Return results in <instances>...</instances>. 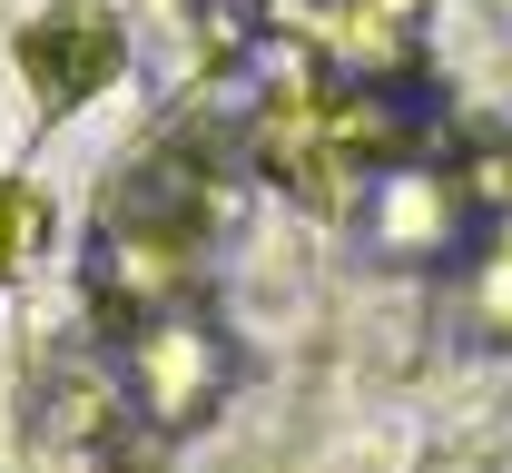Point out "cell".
I'll list each match as a JSON object with an SVG mask.
<instances>
[{"instance_id": "obj_1", "label": "cell", "mask_w": 512, "mask_h": 473, "mask_svg": "<svg viewBox=\"0 0 512 473\" xmlns=\"http://www.w3.org/2000/svg\"><path fill=\"white\" fill-rule=\"evenodd\" d=\"M207 237H217V168L197 148H158L138 178H119V198L89 237V306L109 316V336L168 306H197Z\"/></svg>"}, {"instance_id": "obj_2", "label": "cell", "mask_w": 512, "mask_h": 473, "mask_svg": "<svg viewBox=\"0 0 512 473\" xmlns=\"http://www.w3.org/2000/svg\"><path fill=\"white\" fill-rule=\"evenodd\" d=\"M247 158L296 188L306 207H345L355 188H384L404 168V109L394 79H355V69L296 60L247 119Z\"/></svg>"}, {"instance_id": "obj_3", "label": "cell", "mask_w": 512, "mask_h": 473, "mask_svg": "<svg viewBox=\"0 0 512 473\" xmlns=\"http://www.w3.org/2000/svg\"><path fill=\"white\" fill-rule=\"evenodd\" d=\"M119 375H128L138 424L188 434V424H207V414L227 405L237 355H227V336H217L207 306H168V316H148V326H128V336H119Z\"/></svg>"}, {"instance_id": "obj_4", "label": "cell", "mask_w": 512, "mask_h": 473, "mask_svg": "<svg viewBox=\"0 0 512 473\" xmlns=\"http://www.w3.org/2000/svg\"><path fill=\"white\" fill-rule=\"evenodd\" d=\"M20 69H30V89H40L50 109H79L99 79H119V20H109L99 0H60V10L20 40Z\"/></svg>"}, {"instance_id": "obj_5", "label": "cell", "mask_w": 512, "mask_h": 473, "mask_svg": "<svg viewBox=\"0 0 512 473\" xmlns=\"http://www.w3.org/2000/svg\"><path fill=\"white\" fill-rule=\"evenodd\" d=\"M40 237H50V207L30 198L20 178H0V276L30 267V257H40Z\"/></svg>"}]
</instances>
